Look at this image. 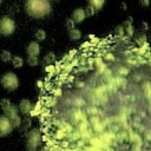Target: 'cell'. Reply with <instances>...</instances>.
<instances>
[{
	"mask_svg": "<svg viewBox=\"0 0 151 151\" xmlns=\"http://www.w3.org/2000/svg\"><path fill=\"white\" fill-rule=\"evenodd\" d=\"M0 34H1V33H0Z\"/></svg>",
	"mask_w": 151,
	"mask_h": 151,
	"instance_id": "4316f807",
	"label": "cell"
},
{
	"mask_svg": "<svg viewBox=\"0 0 151 151\" xmlns=\"http://www.w3.org/2000/svg\"><path fill=\"white\" fill-rule=\"evenodd\" d=\"M26 63L28 64V66H32L33 67V66H37L39 64V59L35 55H28L27 59H26Z\"/></svg>",
	"mask_w": 151,
	"mask_h": 151,
	"instance_id": "e0dca14e",
	"label": "cell"
},
{
	"mask_svg": "<svg viewBox=\"0 0 151 151\" xmlns=\"http://www.w3.org/2000/svg\"><path fill=\"white\" fill-rule=\"evenodd\" d=\"M12 57H13L12 53H11L9 51H7V50L1 51V53H0V60H1L2 63H8V61H11Z\"/></svg>",
	"mask_w": 151,
	"mask_h": 151,
	"instance_id": "9a60e30c",
	"label": "cell"
},
{
	"mask_svg": "<svg viewBox=\"0 0 151 151\" xmlns=\"http://www.w3.org/2000/svg\"><path fill=\"white\" fill-rule=\"evenodd\" d=\"M12 103H11V100L8 99V98H2L1 100H0V106H1V109L4 110V109H6L7 106H9Z\"/></svg>",
	"mask_w": 151,
	"mask_h": 151,
	"instance_id": "603a6c76",
	"label": "cell"
},
{
	"mask_svg": "<svg viewBox=\"0 0 151 151\" xmlns=\"http://www.w3.org/2000/svg\"><path fill=\"white\" fill-rule=\"evenodd\" d=\"M84 12H85V17L86 18H88V17H92V15H94V8L93 7H91L90 5L86 7V8H84Z\"/></svg>",
	"mask_w": 151,
	"mask_h": 151,
	"instance_id": "44dd1931",
	"label": "cell"
},
{
	"mask_svg": "<svg viewBox=\"0 0 151 151\" xmlns=\"http://www.w3.org/2000/svg\"><path fill=\"white\" fill-rule=\"evenodd\" d=\"M139 5L142 7H147L150 5V0H139Z\"/></svg>",
	"mask_w": 151,
	"mask_h": 151,
	"instance_id": "cb8c5ba5",
	"label": "cell"
},
{
	"mask_svg": "<svg viewBox=\"0 0 151 151\" xmlns=\"http://www.w3.org/2000/svg\"><path fill=\"white\" fill-rule=\"evenodd\" d=\"M37 86H41V81H37Z\"/></svg>",
	"mask_w": 151,
	"mask_h": 151,
	"instance_id": "d4e9b609",
	"label": "cell"
},
{
	"mask_svg": "<svg viewBox=\"0 0 151 151\" xmlns=\"http://www.w3.org/2000/svg\"><path fill=\"white\" fill-rule=\"evenodd\" d=\"M124 28L123 26H117L114 28V37H118V38H123L124 37Z\"/></svg>",
	"mask_w": 151,
	"mask_h": 151,
	"instance_id": "ffe728a7",
	"label": "cell"
},
{
	"mask_svg": "<svg viewBox=\"0 0 151 151\" xmlns=\"http://www.w3.org/2000/svg\"><path fill=\"white\" fill-rule=\"evenodd\" d=\"M55 61V54L53 53V52H48L45 57H44V59H42V65L44 66H48V65H51L52 63H54Z\"/></svg>",
	"mask_w": 151,
	"mask_h": 151,
	"instance_id": "8fae6325",
	"label": "cell"
},
{
	"mask_svg": "<svg viewBox=\"0 0 151 151\" xmlns=\"http://www.w3.org/2000/svg\"><path fill=\"white\" fill-rule=\"evenodd\" d=\"M25 9L33 18H42L51 12V4L48 0H26Z\"/></svg>",
	"mask_w": 151,
	"mask_h": 151,
	"instance_id": "6da1fadb",
	"label": "cell"
},
{
	"mask_svg": "<svg viewBox=\"0 0 151 151\" xmlns=\"http://www.w3.org/2000/svg\"><path fill=\"white\" fill-rule=\"evenodd\" d=\"M129 73H130V68L126 66H120L117 70V76H120V77H126Z\"/></svg>",
	"mask_w": 151,
	"mask_h": 151,
	"instance_id": "ac0fdd59",
	"label": "cell"
},
{
	"mask_svg": "<svg viewBox=\"0 0 151 151\" xmlns=\"http://www.w3.org/2000/svg\"><path fill=\"white\" fill-rule=\"evenodd\" d=\"M1 86L7 91H14L19 87V79L14 72H6L0 78Z\"/></svg>",
	"mask_w": 151,
	"mask_h": 151,
	"instance_id": "7a4b0ae2",
	"label": "cell"
},
{
	"mask_svg": "<svg viewBox=\"0 0 151 151\" xmlns=\"http://www.w3.org/2000/svg\"><path fill=\"white\" fill-rule=\"evenodd\" d=\"M123 28H124V32H126L127 38H131L133 35V26H132V19L131 18H129V20L125 21V24L123 25Z\"/></svg>",
	"mask_w": 151,
	"mask_h": 151,
	"instance_id": "30bf717a",
	"label": "cell"
},
{
	"mask_svg": "<svg viewBox=\"0 0 151 151\" xmlns=\"http://www.w3.org/2000/svg\"><path fill=\"white\" fill-rule=\"evenodd\" d=\"M13 126L9 119L5 116H0V137H6L13 131Z\"/></svg>",
	"mask_w": 151,
	"mask_h": 151,
	"instance_id": "5b68a950",
	"label": "cell"
},
{
	"mask_svg": "<svg viewBox=\"0 0 151 151\" xmlns=\"http://www.w3.org/2000/svg\"><path fill=\"white\" fill-rule=\"evenodd\" d=\"M41 142V133L38 129L31 130V132L27 134L26 139V149L27 151H37L38 146L40 145Z\"/></svg>",
	"mask_w": 151,
	"mask_h": 151,
	"instance_id": "3957f363",
	"label": "cell"
},
{
	"mask_svg": "<svg viewBox=\"0 0 151 151\" xmlns=\"http://www.w3.org/2000/svg\"><path fill=\"white\" fill-rule=\"evenodd\" d=\"M15 31V22L9 17H2L0 19V33L4 35H11Z\"/></svg>",
	"mask_w": 151,
	"mask_h": 151,
	"instance_id": "277c9868",
	"label": "cell"
},
{
	"mask_svg": "<svg viewBox=\"0 0 151 151\" xmlns=\"http://www.w3.org/2000/svg\"><path fill=\"white\" fill-rule=\"evenodd\" d=\"M32 109H33L32 103L28 99H21L20 100V103H19V110H20V112L24 116H27L28 113H31Z\"/></svg>",
	"mask_w": 151,
	"mask_h": 151,
	"instance_id": "52a82bcc",
	"label": "cell"
},
{
	"mask_svg": "<svg viewBox=\"0 0 151 151\" xmlns=\"http://www.w3.org/2000/svg\"><path fill=\"white\" fill-rule=\"evenodd\" d=\"M71 19H72L76 24H80V22H83V21L86 19L84 8H81V7L76 8V9L72 12V17H71Z\"/></svg>",
	"mask_w": 151,
	"mask_h": 151,
	"instance_id": "8992f818",
	"label": "cell"
},
{
	"mask_svg": "<svg viewBox=\"0 0 151 151\" xmlns=\"http://www.w3.org/2000/svg\"><path fill=\"white\" fill-rule=\"evenodd\" d=\"M65 26H66V28L70 31V29H72V28H76V22H74V21H73L71 18H68V19H66Z\"/></svg>",
	"mask_w": 151,
	"mask_h": 151,
	"instance_id": "7402d4cb",
	"label": "cell"
},
{
	"mask_svg": "<svg viewBox=\"0 0 151 151\" xmlns=\"http://www.w3.org/2000/svg\"><path fill=\"white\" fill-rule=\"evenodd\" d=\"M105 0H88V5L91 7L94 8V11H99L101 9V7L104 6Z\"/></svg>",
	"mask_w": 151,
	"mask_h": 151,
	"instance_id": "5bb4252c",
	"label": "cell"
},
{
	"mask_svg": "<svg viewBox=\"0 0 151 151\" xmlns=\"http://www.w3.org/2000/svg\"><path fill=\"white\" fill-rule=\"evenodd\" d=\"M26 52L28 55H35L38 57L39 53H40V46H39V42L37 41H31L27 47H26Z\"/></svg>",
	"mask_w": 151,
	"mask_h": 151,
	"instance_id": "ba28073f",
	"label": "cell"
},
{
	"mask_svg": "<svg viewBox=\"0 0 151 151\" xmlns=\"http://www.w3.org/2000/svg\"><path fill=\"white\" fill-rule=\"evenodd\" d=\"M142 90L144 91L145 97H146V99L149 100V99H150V81H146V83L142 86Z\"/></svg>",
	"mask_w": 151,
	"mask_h": 151,
	"instance_id": "d6986e66",
	"label": "cell"
},
{
	"mask_svg": "<svg viewBox=\"0 0 151 151\" xmlns=\"http://www.w3.org/2000/svg\"><path fill=\"white\" fill-rule=\"evenodd\" d=\"M68 38L71 40H79L81 38V32L78 28H72L68 31Z\"/></svg>",
	"mask_w": 151,
	"mask_h": 151,
	"instance_id": "7c38bea8",
	"label": "cell"
},
{
	"mask_svg": "<svg viewBox=\"0 0 151 151\" xmlns=\"http://www.w3.org/2000/svg\"><path fill=\"white\" fill-rule=\"evenodd\" d=\"M11 61H12L13 67H15V68H20V67L24 66V59H22L21 57H19V55H14V57H12Z\"/></svg>",
	"mask_w": 151,
	"mask_h": 151,
	"instance_id": "4fadbf2b",
	"label": "cell"
},
{
	"mask_svg": "<svg viewBox=\"0 0 151 151\" xmlns=\"http://www.w3.org/2000/svg\"><path fill=\"white\" fill-rule=\"evenodd\" d=\"M1 2H2V0H0V5H1Z\"/></svg>",
	"mask_w": 151,
	"mask_h": 151,
	"instance_id": "484cf974",
	"label": "cell"
},
{
	"mask_svg": "<svg viewBox=\"0 0 151 151\" xmlns=\"http://www.w3.org/2000/svg\"><path fill=\"white\" fill-rule=\"evenodd\" d=\"M34 38L37 40V42L39 41H44L46 39V32L44 29H38L35 33H34Z\"/></svg>",
	"mask_w": 151,
	"mask_h": 151,
	"instance_id": "2e32d148",
	"label": "cell"
},
{
	"mask_svg": "<svg viewBox=\"0 0 151 151\" xmlns=\"http://www.w3.org/2000/svg\"><path fill=\"white\" fill-rule=\"evenodd\" d=\"M4 116L5 117H7L9 120H12V119H14V118H17L19 114H18V107L17 106H14V105H9V106H7L6 109H4Z\"/></svg>",
	"mask_w": 151,
	"mask_h": 151,
	"instance_id": "9c48e42d",
	"label": "cell"
}]
</instances>
